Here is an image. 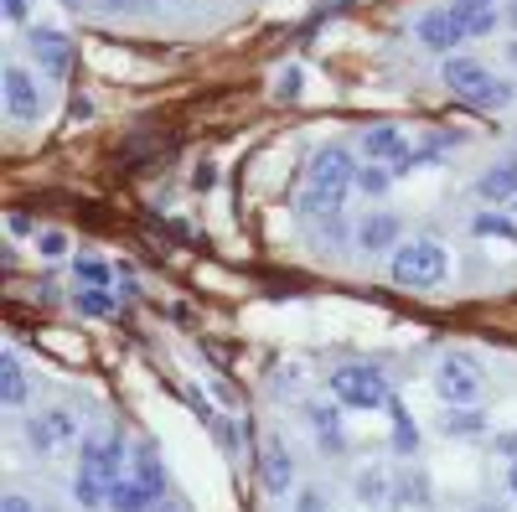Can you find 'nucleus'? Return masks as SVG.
<instances>
[{
    "instance_id": "nucleus-1",
    "label": "nucleus",
    "mask_w": 517,
    "mask_h": 512,
    "mask_svg": "<svg viewBox=\"0 0 517 512\" xmlns=\"http://www.w3.org/2000/svg\"><path fill=\"white\" fill-rule=\"evenodd\" d=\"M352 182H357L352 150H342V145L316 150L311 176H306V192H300V218L316 223V218H326V213H342V202H347Z\"/></svg>"
},
{
    "instance_id": "nucleus-2",
    "label": "nucleus",
    "mask_w": 517,
    "mask_h": 512,
    "mask_svg": "<svg viewBox=\"0 0 517 512\" xmlns=\"http://www.w3.org/2000/svg\"><path fill=\"white\" fill-rule=\"evenodd\" d=\"M125 440L119 435H88L78 450V476H73V502L78 507H109V487L125 476Z\"/></svg>"
},
{
    "instance_id": "nucleus-3",
    "label": "nucleus",
    "mask_w": 517,
    "mask_h": 512,
    "mask_svg": "<svg viewBox=\"0 0 517 512\" xmlns=\"http://www.w3.org/2000/svg\"><path fill=\"white\" fill-rule=\"evenodd\" d=\"M166 497V471H161V450L156 440H140L125 476L109 487V512H150Z\"/></svg>"
},
{
    "instance_id": "nucleus-4",
    "label": "nucleus",
    "mask_w": 517,
    "mask_h": 512,
    "mask_svg": "<svg viewBox=\"0 0 517 512\" xmlns=\"http://www.w3.org/2000/svg\"><path fill=\"white\" fill-rule=\"evenodd\" d=\"M388 275L399 290H435L450 280V254L440 238H409L388 254Z\"/></svg>"
},
{
    "instance_id": "nucleus-5",
    "label": "nucleus",
    "mask_w": 517,
    "mask_h": 512,
    "mask_svg": "<svg viewBox=\"0 0 517 512\" xmlns=\"http://www.w3.org/2000/svg\"><path fill=\"white\" fill-rule=\"evenodd\" d=\"M435 394L445 404H481L486 394V373L471 352H445L435 363Z\"/></svg>"
},
{
    "instance_id": "nucleus-6",
    "label": "nucleus",
    "mask_w": 517,
    "mask_h": 512,
    "mask_svg": "<svg viewBox=\"0 0 517 512\" xmlns=\"http://www.w3.org/2000/svg\"><path fill=\"white\" fill-rule=\"evenodd\" d=\"M331 399L347 409H388V378L378 368H337L331 373Z\"/></svg>"
},
{
    "instance_id": "nucleus-7",
    "label": "nucleus",
    "mask_w": 517,
    "mask_h": 512,
    "mask_svg": "<svg viewBox=\"0 0 517 512\" xmlns=\"http://www.w3.org/2000/svg\"><path fill=\"white\" fill-rule=\"evenodd\" d=\"M0 94H6V114L16 119V125L42 119V83L26 73L21 63H6V73H0Z\"/></svg>"
},
{
    "instance_id": "nucleus-8",
    "label": "nucleus",
    "mask_w": 517,
    "mask_h": 512,
    "mask_svg": "<svg viewBox=\"0 0 517 512\" xmlns=\"http://www.w3.org/2000/svg\"><path fill=\"white\" fill-rule=\"evenodd\" d=\"M26 440H32L42 456H57L63 445L78 440V419L68 409H37V414H26Z\"/></svg>"
},
{
    "instance_id": "nucleus-9",
    "label": "nucleus",
    "mask_w": 517,
    "mask_h": 512,
    "mask_svg": "<svg viewBox=\"0 0 517 512\" xmlns=\"http://www.w3.org/2000/svg\"><path fill=\"white\" fill-rule=\"evenodd\" d=\"M414 37H419L424 47H430V52H455L461 42H471V32L450 16V6L424 11V16H419V26H414Z\"/></svg>"
},
{
    "instance_id": "nucleus-10",
    "label": "nucleus",
    "mask_w": 517,
    "mask_h": 512,
    "mask_svg": "<svg viewBox=\"0 0 517 512\" xmlns=\"http://www.w3.org/2000/svg\"><path fill=\"white\" fill-rule=\"evenodd\" d=\"M259 476H264V487L275 492V497H290V487H295V456H290L285 440L269 435L259 445Z\"/></svg>"
},
{
    "instance_id": "nucleus-11",
    "label": "nucleus",
    "mask_w": 517,
    "mask_h": 512,
    "mask_svg": "<svg viewBox=\"0 0 517 512\" xmlns=\"http://www.w3.org/2000/svg\"><path fill=\"white\" fill-rule=\"evenodd\" d=\"M32 57L47 78H68L73 73V47L63 32H32Z\"/></svg>"
},
{
    "instance_id": "nucleus-12",
    "label": "nucleus",
    "mask_w": 517,
    "mask_h": 512,
    "mask_svg": "<svg viewBox=\"0 0 517 512\" xmlns=\"http://www.w3.org/2000/svg\"><path fill=\"white\" fill-rule=\"evenodd\" d=\"M409 150V140H404V130L399 125H368L362 130V156L368 161H383V166H393Z\"/></svg>"
},
{
    "instance_id": "nucleus-13",
    "label": "nucleus",
    "mask_w": 517,
    "mask_h": 512,
    "mask_svg": "<svg viewBox=\"0 0 517 512\" xmlns=\"http://www.w3.org/2000/svg\"><path fill=\"white\" fill-rule=\"evenodd\" d=\"M357 249H368V254L399 249V218H393V213H368L357 223Z\"/></svg>"
},
{
    "instance_id": "nucleus-14",
    "label": "nucleus",
    "mask_w": 517,
    "mask_h": 512,
    "mask_svg": "<svg viewBox=\"0 0 517 512\" xmlns=\"http://www.w3.org/2000/svg\"><path fill=\"white\" fill-rule=\"evenodd\" d=\"M445 6H450V16L461 21L471 37L497 32V16H502V11H497V0H445Z\"/></svg>"
},
{
    "instance_id": "nucleus-15",
    "label": "nucleus",
    "mask_w": 517,
    "mask_h": 512,
    "mask_svg": "<svg viewBox=\"0 0 517 512\" xmlns=\"http://www.w3.org/2000/svg\"><path fill=\"white\" fill-rule=\"evenodd\" d=\"M440 435H450V440L486 435V409H481V404H445V414H440Z\"/></svg>"
},
{
    "instance_id": "nucleus-16",
    "label": "nucleus",
    "mask_w": 517,
    "mask_h": 512,
    "mask_svg": "<svg viewBox=\"0 0 517 512\" xmlns=\"http://www.w3.org/2000/svg\"><path fill=\"white\" fill-rule=\"evenodd\" d=\"M476 197L481 202H512L517 197V161H502L492 171L476 176Z\"/></svg>"
},
{
    "instance_id": "nucleus-17",
    "label": "nucleus",
    "mask_w": 517,
    "mask_h": 512,
    "mask_svg": "<svg viewBox=\"0 0 517 512\" xmlns=\"http://www.w3.org/2000/svg\"><path fill=\"white\" fill-rule=\"evenodd\" d=\"M481 78H486V68L476 63V57H450V63L440 68V83L450 88V94H461V99H471V94H476Z\"/></svg>"
},
{
    "instance_id": "nucleus-18",
    "label": "nucleus",
    "mask_w": 517,
    "mask_h": 512,
    "mask_svg": "<svg viewBox=\"0 0 517 512\" xmlns=\"http://www.w3.org/2000/svg\"><path fill=\"white\" fill-rule=\"evenodd\" d=\"M306 419H311V430H316V440H321L326 450H347V435H342V414H337V404H311V409H306Z\"/></svg>"
},
{
    "instance_id": "nucleus-19",
    "label": "nucleus",
    "mask_w": 517,
    "mask_h": 512,
    "mask_svg": "<svg viewBox=\"0 0 517 512\" xmlns=\"http://www.w3.org/2000/svg\"><path fill=\"white\" fill-rule=\"evenodd\" d=\"M0 399H6L11 409L26 404V368H21V357H16L11 347L0 352Z\"/></svg>"
},
{
    "instance_id": "nucleus-20",
    "label": "nucleus",
    "mask_w": 517,
    "mask_h": 512,
    "mask_svg": "<svg viewBox=\"0 0 517 512\" xmlns=\"http://www.w3.org/2000/svg\"><path fill=\"white\" fill-rule=\"evenodd\" d=\"M471 233H476V238H497V244H512V249H517V223H512L507 213H492V207L471 218Z\"/></svg>"
},
{
    "instance_id": "nucleus-21",
    "label": "nucleus",
    "mask_w": 517,
    "mask_h": 512,
    "mask_svg": "<svg viewBox=\"0 0 517 512\" xmlns=\"http://www.w3.org/2000/svg\"><path fill=\"white\" fill-rule=\"evenodd\" d=\"M393 182H399V176H393L383 161H368V166H357V182H352V187H357V192H368V197H383Z\"/></svg>"
},
{
    "instance_id": "nucleus-22",
    "label": "nucleus",
    "mask_w": 517,
    "mask_h": 512,
    "mask_svg": "<svg viewBox=\"0 0 517 512\" xmlns=\"http://www.w3.org/2000/svg\"><path fill=\"white\" fill-rule=\"evenodd\" d=\"M517 94H512V83H502V78H492V73H486L481 78V88H476V94H471V104L476 109H507Z\"/></svg>"
},
{
    "instance_id": "nucleus-23",
    "label": "nucleus",
    "mask_w": 517,
    "mask_h": 512,
    "mask_svg": "<svg viewBox=\"0 0 517 512\" xmlns=\"http://www.w3.org/2000/svg\"><path fill=\"white\" fill-rule=\"evenodd\" d=\"M73 311H83V316H109V311H114V295L99 290V285H78V290H73Z\"/></svg>"
},
{
    "instance_id": "nucleus-24",
    "label": "nucleus",
    "mask_w": 517,
    "mask_h": 512,
    "mask_svg": "<svg viewBox=\"0 0 517 512\" xmlns=\"http://www.w3.org/2000/svg\"><path fill=\"white\" fill-rule=\"evenodd\" d=\"M73 269H78V285H99V290H109V280H114V275H109V264H104L99 254H78V264H73Z\"/></svg>"
},
{
    "instance_id": "nucleus-25",
    "label": "nucleus",
    "mask_w": 517,
    "mask_h": 512,
    "mask_svg": "<svg viewBox=\"0 0 517 512\" xmlns=\"http://www.w3.org/2000/svg\"><path fill=\"white\" fill-rule=\"evenodd\" d=\"M68 249H73L68 228H37V254H42V259H63Z\"/></svg>"
},
{
    "instance_id": "nucleus-26",
    "label": "nucleus",
    "mask_w": 517,
    "mask_h": 512,
    "mask_svg": "<svg viewBox=\"0 0 517 512\" xmlns=\"http://www.w3.org/2000/svg\"><path fill=\"white\" fill-rule=\"evenodd\" d=\"M383 497H388V481H383V471H362V476H357V502L378 507Z\"/></svg>"
},
{
    "instance_id": "nucleus-27",
    "label": "nucleus",
    "mask_w": 517,
    "mask_h": 512,
    "mask_svg": "<svg viewBox=\"0 0 517 512\" xmlns=\"http://www.w3.org/2000/svg\"><path fill=\"white\" fill-rule=\"evenodd\" d=\"M275 94L295 104L300 94H306V68H295V63H290V68H280V83H275Z\"/></svg>"
},
{
    "instance_id": "nucleus-28",
    "label": "nucleus",
    "mask_w": 517,
    "mask_h": 512,
    "mask_svg": "<svg viewBox=\"0 0 517 512\" xmlns=\"http://www.w3.org/2000/svg\"><path fill=\"white\" fill-rule=\"evenodd\" d=\"M192 187H197V192H212V187H218V166H212V161L197 166V171H192Z\"/></svg>"
},
{
    "instance_id": "nucleus-29",
    "label": "nucleus",
    "mask_w": 517,
    "mask_h": 512,
    "mask_svg": "<svg viewBox=\"0 0 517 512\" xmlns=\"http://www.w3.org/2000/svg\"><path fill=\"white\" fill-rule=\"evenodd\" d=\"M295 512H326L321 492H316V487H306V492H300V502H295Z\"/></svg>"
},
{
    "instance_id": "nucleus-30",
    "label": "nucleus",
    "mask_w": 517,
    "mask_h": 512,
    "mask_svg": "<svg viewBox=\"0 0 517 512\" xmlns=\"http://www.w3.org/2000/svg\"><path fill=\"white\" fill-rule=\"evenodd\" d=\"M0 512H37L32 497H21V492H6V502H0Z\"/></svg>"
},
{
    "instance_id": "nucleus-31",
    "label": "nucleus",
    "mask_w": 517,
    "mask_h": 512,
    "mask_svg": "<svg viewBox=\"0 0 517 512\" xmlns=\"http://www.w3.org/2000/svg\"><path fill=\"white\" fill-rule=\"evenodd\" d=\"M99 6L119 16V11H145V0H99Z\"/></svg>"
},
{
    "instance_id": "nucleus-32",
    "label": "nucleus",
    "mask_w": 517,
    "mask_h": 512,
    "mask_svg": "<svg viewBox=\"0 0 517 512\" xmlns=\"http://www.w3.org/2000/svg\"><path fill=\"white\" fill-rule=\"evenodd\" d=\"M26 11H32V0H6V16L11 21H26Z\"/></svg>"
},
{
    "instance_id": "nucleus-33",
    "label": "nucleus",
    "mask_w": 517,
    "mask_h": 512,
    "mask_svg": "<svg viewBox=\"0 0 517 512\" xmlns=\"http://www.w3.org/2000/svg\"><path fill=\"white\" fill-rule=\"evenodd\" d=\"M11 233H32V218H26V213H11Z\"/></svg>"
},
{
    "instance_id": "nucleus-34",
    "label": "nucleus",
    "mask_w": 517,
    "mask_h": 512,
    "mask_svg": "<svg viewBox=\"0 0 517 512\" xmlns=\"http://www.w3.org/2000/svg\"><path fill=\"white\" fill-rule=\"evenodd\" d=\"M507 487H512V497H517V456H512V466H507Z\"/></svg>"
},
{
    "instance_id": "nucleus-35",
    "label": "nucleus",
    "mask_w": 517,
    "mask_h": 512,
    "mask_svg": "<svg viewBox=\"0 0 517 512\" xmlns=\"http://www.w3.org/2000/svg\"><path fill=\"white\" fill-rule=\"evenodd\" d=\"M507 63H517V42H507Z\"/></svg>"
},
{
    "instance_id": "nucleus-36",
    "label": "nucleus",
    "mask_w": 517,
    "mask_h": 512,
    "mask_svg": "<svg viewBox=\"0 0 517 512\" xmlns=\"http://www.w3.org/2000/svg\"><path fill=\"white\" fill-rule=\"evenodd\" d=\"M476 512H512V507H492V502H486V507H476Z\"/></svg>"
},
{
    "instance_id": "nucleus-37",
    "label": "nucleus",
    "mask_w": 517,
    "mask_h": 512,
    "mask_svg": "<svg viewBox=\"0 0 517 512\" xmlns=\"http://www.w3.org/2000/svg\"><path fill=\"white\" fill-rule=\"evenodd\" d=\"M507 21H512V26H517V0H512V6H507Z\"/></svg>"
},
{
    "instance_id": "nucleus-38",
    "label": "nucleus",
    "mask_w": 517,
    "mask_h": 512,
    "mask_svg": "<svg viewBox=\"0 0 517 512\" xmlns=\"http://www.w3.org/2000/svg\"><path fill=\"white\" fill-rule=\"evenodd\" d=\"M507 207H512V213H517V197H512V202H507Z\"/></svg>"
}]
</instances>
